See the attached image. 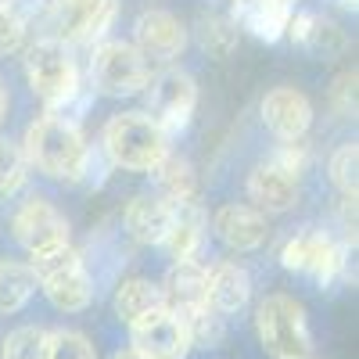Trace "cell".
Masks as SVG:
<instances>
[{
    "label": "cell",
    "instance_id": "1",
    "mask_svg": "<svg viewBox=\"0 0 359 359\" xmlns=\"http://www.w3.org/2000/svg\"><path fill=\"white\" fill-rule=\"evenodd\" d=\"M22 155L40 172L76 184V180H83L90 147H86V140H83V133L76 126V118H65L62 111H47L29 126Z\"/></svg>",
    "mask_w": 359,
    "mask_h": 359
},
{
    "label": "cell",
    "instance_id": "2",
    "mask_svg": "<svg viewBox=\"0 0 359 359\" xmlns=\"http://www.w3.org/2000/svg\"><path fill=\"white\" fill-rule=\"evenodd\" d=\"M101 140H104L108 162L130 172H151L169 155V133L147 111L111 115Z\"/></svg>",
    "mask_w": 359,
    "mask_h": 359
},
{
    "label": "cell",
    "instance_id": "3",
    "mask_svg": "<svg viewBox=\"0 0 359 359\" xmlns=\"http://www.w3.org/2000/svg\"><path fill=\"white\" fill-rule=\"evenodd\" d=\"M25 76H29V86L54 111L69 108L79 97V72L72 62V50L57 36H43L25 50Z\"/></svg>",
    "mask_w": 359,
    "mask_h": 359
},
{
    "label": "cell",
    "instance_id": "4",
    "mask_svg": "<svg viewBox=\"0 0 359 359\" xmlns=\"http://www.w3.org/2000/svg\"><path fill=\"white\" fill-rule=\"evenodd\" d=\"M255 331L273 359H309L313 355L306 313L287 294H266L255 306Z\"/></svg>",
    "mask_w": 359,
    "mask_h": 359
},
{
    "label": "cell",
    "instance_id": "5",
    "mask_svg": "<svg viewBox=\"0 0 359 359\" xmlns=\"http://www.w3.org/2000/svg\"><path fill=\"white\" fill-rule=\"evenodd\" d=\"M94 83L101 94L108 97H130V94H140L144 83H147V57L126 43V40H104L97 50H94Z\"/></svg>",
    "mask_w": 359,
    "mask_h": 359
},
{
    "label": "cell",
    "instance_id": "6",
    "mask_svg": "<svg viewBox=\"0 0 359 359\" xmlns=\"http://www.w3.org/2000/svg\"><path fill=\"white\" fill-rule=\"evenodd\" d=\"M144 90H147V115H151L165 133L184 130L191 123L194 104H198V86L187 72L165 69L158 76H147Z\"/></svg>",
    "mask_w": 359,
    "mask_h": 359
},
{
    "label": "cell",
    "instance_id": "7",
    "mask_svg": "<svg viewBox=\"0 0 359 359\" xmlns=\"http://www.w3.org/2000/svg\"><path fill=\"white\" fill-rule=\"evenodd\" d=\"M57 40L94 43L104 36V29L115 18V0H50Z\"/></svg>",
    "mask_w": 359,
    "mask_h": 359
},
{
    "label": "cell",
    "instance_id": "8",
    "mask_svg": "<svg viewBox=\"0 0 359 359\" xmlns=\"http://www.w3.org/2000/svg\"><path fill=\"white\" fill-rule=\"evenodd\" d=\"M262 123L269 126V133H273L277 140L294 144V140L306 137V130L313 123V108H309L302 90L277 86L262 97Z\"/></svg>",
    "mask_w": 359,
    "mask_h": 359
},
{
    "label": "cell",
    "instance_id": "9",
    "mask_svg": "<svg viewBox=\"0 0 359 359\" xmlns=\"http://www.w3.org/2000/svg\"><path fill=\"white\" fill-rule=\"evenodd\" d=\"M133 36H137V50L151 62H172V57L184 54L187 47V29L180 25V18L172 11H144L133 25Z\"/></svg>",
    "mask_w": 359,
    "mask_h": 359
},
{
    "label": "cell",
    "instance_id": "10",
    "mask_svg": "<svg viewBox=\"0 0 359 359\" xmlns=\"http://www.w3.org/2000/svg\"><path fill=\"white\" fill-rule=\"evenodd\" d=\"M130 331H133V348L144 352L147 359H184L191 352L187 327L172 309L130 327Z\"/></svg>",
    "mask_w": 359,
    "mask_h": 359
},
{
    "label": "cell",
    "instance_id": "11",
    "mask_svg": "<svg viewBox=\"0 0 359 359\" xmlns=\"http://www.w3.org/2000/svg\"><path fill=\"white\" fill-rule=\"evenodd\" d=\"M15 237L29 252L50 248V245H65L69 241V223L50 201L33 198V201H25L15 212Z\"/></svg>",
    "mask_w": 359,
    "mask_h": 359
},
{
    "label": "cell",
    "instance_id": "12",
    "mask_svg": "<svg viewBox=\"0 0 359 359\" xmlns=\"http://www.w3.org/2000/svg\"><path fill=\"white\" fill-rule=\"evenodd\" d=\"M219 241L233 252H252L266 241V216L255 205H223L212 219Z\"/></svg>",
    "mask_w": 359,
    "mask_h": 359
},
{
    "label": "cell",
    "instance_id": "13",
    "mask_svg": "<svg viewBox=\"0 0 359 359\" xmlns=\"http://www.w3.org/2000/svg\"><path fill=\"white\" fill-rule=\"evenodd\" d=\"M205 294H208V306L219 316H233L248 306L252 280L237 262H219L212 266V273H205Z\"/></svg>",
    "mask_w": 359,
    "mask_h": 359
},
{
    "label": "cell",
    "instance_id": "14",
    "mask_svg": "<svg viewBox=\"0 0 359 359\" xmlns=\"http://www.w3.org/2000/svg\"><path fill=\"white\" fill-rule=\"evenodd\" d=\"M248 198L255 201V208H266V212H287L298 198L294 176L287 169H280L277 162L255 165L248 176Z\"/></svg>",
    "mask_w": 359,
    "mask_h": 359
},
{
    "label": "cell",
    "instance_id": "15",
    "mask_svg": "<svg viewBox=\"0 0 359 359\" xmlns=\"http://www.w3.org/2000/svg\"><path fill=\"white\" fill-rule=\"evenodd\" d=\"M169 219H172V201L158 194H137L126 205V230L140 245H162Z\"/></svg>",
    "mask_w": 359,
    "mask_h": 359
},
{
    "label": "cell",
    "instance_id": "16",
    "mask_svg": "<svg viewBox=\"0 0 359 359\" xmlns=\"http://www.w3.org/2000/svg\"><path fill=\"white\" fill-rule=\"evenodd\" d=\"M165 309H169L165 291L155 287L151 280L133 277V280H123V284H118V291H115V316L123 320V323H130V327L151 320V316H158Z\"/></svg>",
    "mask_w": 359,
    "mask_h": 359
},
{
    "label": "cell",
    "instance_id": "17",
    "mask_svg": "<svg viewBox=\"0 0 359 359\" xmlns=\"http://www.w3.org/2000/svg\"><path fill=\"white\" fill-rule=\"evenodd\" d=\"M205 241V216L198 201H176L172 205V219H169V230L162 237V245L169 248L172 259H191Z\"/></svg>",
    "mask_w": 359,
    "mask_h": 359
},
{
    "label": "cell",
    "instance_id": "18",
    "mask_svg": "<svg viewBox=\"0 0 359 359\" xmlns=\"http://www.w3.org/2000/svg\"><path fill=\"white\" fill-rule=\"evenodd\" d=\"M169 294L165 302H172V313H191L208 306V294H205V266L194 259H176V266L169 269V280H165Z\"/></svg>",
    "mask_w": 359,
    "mask_h": 359
},
{
    "label": "cell",
    "instance_id": "19",
    "mask_svg": "<svg viewBox=\"0 0 359 359\" xmlns=\"http://www.w3.org/2000/svg\"><path fill=\"white\" fill-rule=\"evenodd\" d=\"M43 291L57 309L79 313V309L90 306V298H94V280H90V273L83 269V262H76L69 269H57V273L43 277Z\"/></svg>",
    "mask_w": 359,
    "mask_h": 359
},
{
    "label": "cell",
    "instance_id": "20",
    "mask_svg": "<svg viewBox=\"0 0 359 359\" xmlns=\"http://www.w3.org/2000/svg\"><path fill=\"white\" fill-rule=\"evenodd\" d=\"M155 184H158V198H165V201H191L194 198V191H198V180H194V169H191V162H184V158H172V155H165L155 169Z\"/></svg>",
    "mask_w": 359,
    "mask_h": 359
},
{
    "label": "cell",
    "instance_id": "21",
    "mask_svg": "<svg viewBox=\"0 0 359 359\" xmlns=\"http://www.w3.org/2000/svg\"><path fill=\"white\" fill-rule=\"evenodd\" d=\"M36 291V273L22 262H0V313H18Z\"/></svg>",
    "mask_w": 359,
    "mask_h": 359
},
{
    "label": "cell",
    "instance_id": "22",
    "mask_svg": "<svg viewBox=\"0 0 359 359\" xmlns=\"http://www.w3.org/2000/svg\"><path fill=\"white\" fill-rule=\"evenodd\" d=\"M25 176H29V162L22 155V147L8 137H0V194L22 191Z\"/></svg>",
    "mask_w": 359,
    "mask_h": 359
},
{
    "label": "cell",
    "instance_id": "23",
    "mask_svg": "<svg viewBox=\"0 0 359 359\" xmlns=\"http://www.w3.org/2000/svg\"><path fill=\"white\" fill-rule=\"evenodd\" d=\"M4 359H47V334L40 327H18L4 341Z\"/></svg>",
    "mask_w": 359,
    "mask_h": 359
},
{
    "label": "cell",
    "instance_id": "24",
    "mask_svg": "<svg viewBox=\"0 0 359 359\" xmlns=\"http://www.w3.org/2000/svg\"><path fill=\"white\" fill-rule=\"evenodd\" d=\"M76 262H83L79 259V252L65 241V245H50V248H36L33 252V273H36V280H43V277H50V273H57V269H69V266H76Z\"/></svg>",
    "mask_w": 359,
    "mask_h": 359
},
{
    "label": "cell",
    "instance_id": "25",
    "mask_svg": "<svg viewBox=\"0 0 359 359\" xmlns=\"http://www.w3.org/2000/svg\"><path fill=\"white\" fill-rule=\"evenodd\" d=\"M198 36H201L205 50H212V54L223 57V54H230L233 43H237V29H233L230 22L216 18V15H205V18L198 22Z\"/></svg>",
    "mask_w": 359,
    "mask_h": 359
},
{
    "label": "cell",
    "instance_id": "26",
    "mask_svg": "<svg viewBox=\"0 0 359 359\" xmlns=\"http://www.w3.org/2000/svg\"><path fill=\"white\" fill-rule=\"evenodd\" d=\"M47 359H97V352L83 334L57 331V334H47Z\"/></svg>",
    "mask_w": 359,
    "mask_h": 359
},
{
    "label": "cell",
    "instance_id": "27",
    "mask_svg": "<svg viewBox=\"0 0 359 359\" xmlns=\"http://www.w3.org/2000/svg\"><path fill=\"white\" fill-rule=\"evenodd\" d=\"M22 47H25V22L8 0H0V57L15 54Z\"/></svg>",
    "mask_w": 359,
    "mask_h": 359
},
{
    "label": "cell",
    "instance_id": "28",
    "mask_svg": "<svg viewBox=\"0 0 359 359\" xmlns=\"http://www.w3.org/2000/svg\"><path fill=\"white\" fill-rule=\"evenodd\" d=\"M331 180L345 198H355V144H341L331 158Z\"/></svg>",
    "mask_w": 359,
    "mask_h": 359
},
{
    "label": "cell",
    "instance_id": "29",
    "mask_svg": "<svg viewBox=\"0 0 359 359\" xmlns=\"http://www.w3.org/2000/svg\"><path fill=\"white\" fill-rule=\"evenodd\" d=\"M306 47H309L313 54H320V57H331V54H338V50L345 47V36L338 33V25L313 18V25H309V36H306Z\"/></svg>",
    "mask_w": 359,
    "mask_h": 359
},
{
    "label": "cell",
    "instance_id": "30",
    "mask_svg": "<svg viewBox=\"0 0 359 359\" xmlns=\"http://www.w3.org/2000/svg\"><path fill=\"white\" fill-rule=\"evenodd\" d=\"M306 259H309V233H294L280 252V262L287 269H306Z\"/></svg>",
    "mask_w": 359,
    "mask_h": 359
},
{
    "label": "cell",
    "instance_id": "31",
    "mask_svg": "<svg viewBox=\"0 0 359 359\" xmlns=\"http://www.w3.org/2000/svg\"><path fill=\"white\" fill-rule=\"evenodd\" d=\"M4 118H8V90L0 83V126H4Z\"/></svg>",
    "mask_w": 359,
    "mask_h": 359
},
{
    "label": "cell",
    "instance_id": "32",
    "mask_svg": "<svg viewBox=\"0 0 359 359\" xmlns=\"http://www.w3.org/2000/svg\"><path fill=\"white\" fill-rule=\"evenodd\" d=\"M115 359H147V355H144V352H137V348L130 345V348H123V352H115Z\"/></svg>",
    "mask_w": 359,
    "mask_h": 359
}]
</instances>
